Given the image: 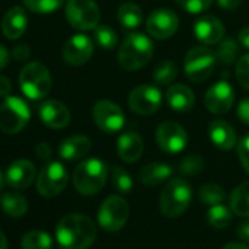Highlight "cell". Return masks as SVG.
I'll list each match as a JSON object with an SVG mask.
<instances>
[{
    "mask_svg": "<svg viewBox=\"0 0 249 249\" xmlns=\"http://www.w3.org/2000/svg\"><path fill=\"white\" fill-rule=\"evenodd\" d=\"M97 237L92 220L82 214H68L56 226V239L63 249H87Z\"/></svg>",
    "mask_w": 249,
    "mask_h": 249,
    "instance_id": "6da1fadb",
    "label": "cell"
},
{
    "mask_svg": "<svg viewBox=\"0 0 249 249\" xmlns=\"http://www.w3.org/2000/svg\"><path fill=\"white\" fill-rule=\"evenodd\" d=\"M154 54L153 41L140 33L129 34L119 47L117 62L124 71H138L148 65Z\"/></svg>",
    "mask_w": 249,
    "mask_h": 249,
    "instance_id": "7a4b0ae2",
    "label": "cell"
},
{
    "mask_svg": "<svg viewBox=\"0 0 249 249\" xmlns=\"http://www.w3.org/2000/svg\"><path fill=\"white\" fill-rule=\"evenodd\" d=\"M107 164L100 159H88L79 163L72 175L75 189L82 195H94L103 189L107 180Z\"/></svg>",
    "mask_w": 249,
    "mask_h": 249,
    "instance_id": "3957f363",
    "label": "cell"
},
{
    "mask_svg": "<svg viewBox=\"0 0 249 249\" xmlns=\"http://www.w3.org/2000/svg\"><path fill=\"white\" fill-rule=\"evenodd\" d=\"M192 199V189L185 179H172L166 183L160 195L161 214L175 218L186 211Z\"/></svg>",
    "mask_w": 249,
    "mask_h": 249,
    "instance_id": "277c9868",
    "label": "cell"
},
{
    "mask_svg": "<svg viewBox=\"0 0 249 249\" xmlns=\"http://www.w3.org/2000/svg\"><path fill=\"white\" fill-rule=\"evenodd\" d=\"M19 85L28 98L41 100L52 89V75L41 62H31L21 71Z\"/></svg>",
    "mask_w": 249,
    "mask_h": 249,
    "instance_id": "5b68a950",
    "label": "cell"
},
{
    "mask_svg": "<svg viewBox=\"0 0 249 249\" xmlns=\"http://www.w3.org/2000/svg\"><path fill=\"white\" fill-rule=\"evenodd\" d=\"M28 104L18 97H6L0 106V129L8 135L21 132L30 122Z\"/></svg>",
    "mask_w": 249,
    "mask_h": 249,
    "instance_id": "8992f818",
    "label": "cell"
},
{
    "mask_svg": "<svg viewBox=\"0 0 249 249\" xmlns=\"http://www.w3.org/2000/svg\"><path fill=\"white\" fill-rule=\"evenodd\" d=\"M217 63V56L213 50L205 46H196L191 49L185 56V75L189 81L199 84L207 81Z\"/></svg>",
    "mask_w": 249,
    "mask_h": 249,
    "instance_id": "52a82bcc",
    "label": "cell"
},
{
    "mask_svg": "<svg viewBox=\"0 0 249 249\" xmlns=\"http://www.w3.org/2000/svg\"><path fill=\"white\" fill-rule=\"evenodd\" d=\"M66 19L78 31H91L100 22V9L94 0H68Z\"/></svg>",
    "mask_w": 249,
    "mask_h": 249,
    "instance_id": "ba28073f",
    "label": "cell"
},
{
    "mask_svg": "<svg viewBox=\"0 0 249 249\" xmlns=\"http://www.w3.org/2000/svg\"><path fill=\"white\" fill-rule=\"evenodd\" d=\"M129 205L122 196L111 195L106 198L98 210V223L107 231H117L128 221Z\"/></svg>",
    "mask_w": 249,
    "mask_h": 249,
    "instance_id": "9c48e42d",
    "label": "cell"
},
{
    "mask_svg": "<svg viewBox=\"0 0 249 249\" xmlns=\"http://www.w3.org/2000/svg\"><path fill=\"white\" fill-rule=\"evenodd\" d=\"M68 179L65 166L59 161H52L41 169L37 178V191L44 198H54L66 188Z\"/></svg>",
    "mask_w": 249,
    "mask_h": 249,
    "instance_id": "30bf717a",
    "label": "cell"
},
{
    "mask_svg": "<svg viewBox=\"0 0 249 249\" xmlns=\"http://www.w3.org/2000/svg\"><path fill=\"white\" fill-rule=\"evenodd\" d=\"M163 103L160 89L154 85H140L128 97V107L140 116H151L159 111Z\"/></svg>",
    "mask_w": 249,
    "mask_h": 249,
    "instance_id": "8fae6325",
    "label": "cell"
},
{
    "mask_svg": "<svg viewBox=\"0 0 249 249\" xmlns=\"http://www.w3.org/2000/svg\"><path fill=\"white\" fill-rule=\"evenodd\" d=\"M92 119L100 131L106 134H116L124 124L123 110L113 101L100 100L92 108Z\"/></svg>",
    "mask_w": 249,
    "mask_h": 249,
    "instance_id": "7c38bea8",
    "label": "cell"
},
{
    "mask_svg": "<svg viewBox=\"0 0 249 249\" xmlns=\"http://www.w3.org/2000/svg\"><path fill=\"white\" fill-rule=\"evenodd\" d=\"M156 141L159 147L167 154H178L188 145V134L178 122H163L156 131Z\"/></svg>",
    "mask_w": 249,
    "mask_h": 249,
    "instance_id": "4fadbf2b",
    "label": "cell"
},
{
    "mask_svg": "<svg viewBox=\"0 0 249 249\" xmlns=\"http://www.w3.org/2000/svg\"><path fill=\"white\" fill-rule=\"evenodd\" d=\"M147 31L156 40H167L179 30V18L172 9H157L147 18Z\"/></svg>",
    "mask_w": 249,
    "mask_h": 249,
    "instance_id": "5bb4252c",
    "label": "cell"
},
{
    "mask_svg": "<svg viewBox=\"0 0 249 249\" xmlns=\"http://www.w3.org/2000/svg\"><path fill=\"white\" fill-rule=\"evenodd\" d=\"M94 53V43L88 36L76 34L72 36L63 46V60L71 66L85 65Z\"/></svg>",
    "mask_w": 249,
    "mask_h": 249,
    "instance_id": "9a60e30c",
    "label": "cell"
},
{
    "mask_svg": "<svg viewBox=\"0 0 249 249\" xmlns=\"http://www.w3.org/2000/svg\"><path fill=\"white\" fill-rule=\"evenodd\" d=\"M234 103V91L226 81H218L208 88L204 104L213 114H224L230 110Z\"/></svg>",
    "mask_w": 249,
    "mask_h": 249,
    "instance_id": "2e32d148",
    "label": "cell"
},
{
    "mask_svg": "<svg viewBox=\"0 0 249 249\" xmlns=\"http://www.w3.org/2000/svg\"><path fill=\"white\" fill-rule=\"evenodd\" d=\"M40 119L52 129H63L71 122V111L59 100H46L38 108Z\"/></svg>",
    "mask_w": 249,
    "mask_h": 249,
    "instance_id": "e0dca14e",
    "label": "cell"
},
{
    "mask_svg": "<svg viewBox=\"0 0 249 249\" xmlns=\"http://www.w3.org/2000/svg\"><path fill=\"white\" fill-rule=\"evenodd\" d=\"M194 34L198 41L210 46V44H217L224 38V25L221 21L215 17L205 15L201 17L194 27Z\"/></svg>",
    "mask_w": 249,
    "mask_h": 249,
    "instance_id": "ac0fdd59",
    "label": "cell"
},
{
    "mask_svg": "<svg viewBox=\"0 0 249 249\" xmlns=\"http://www.w3.org/2000/svg\"><path fill=\"white\" fill-rule=\"evenodd\" d=\"M36 178V167L28 160H17L14 161L5 175L6 183L14 189H25L28 188Z\"/></svg>",
    "mask_w": 249,
    "mask_h": 249,
    "instance_id": "d6986e66",
    "label": "cell"
},
{
    "mask_svg": "<svg viewBox=\"0 0 249 249\" xmlns=\"http://www.w3.org/2000/svg\"><path fill=\"white\" fill-rule=\"evenodd\" d=\"M144 153V141L137 132H124L117 140V154L124 163H135Z\"/></svg>",
    "mask_w": 249,
    "mask_h": 249,
    "instance_id": "ffe728a7",
    "label": "cell"
},
{
    "mask_svg": "<svg viewBox=\"0 0 249 249\" xmlns=\"http://www.w3.org/2000/svg\"><path fill=\"white\" fill-rule=\"evenodd\" d=\"M208 135L211 142L223 151H229L236 145V132L230 123L217 119L208 124Z\"/></svg>",
    "mask_w": 249,
    "mask_h": 249,
    "instance_id": "44dd1931",
    "label": "cell"
},
{
    "mask_svg": "<svg viewBox=\"0 0 249 249\" xmlns=\"http://www.w3.org/2000/svg\"><path fill=\"white\" fill-rule=\"evenodd\" d=\"M27 25H28V17L25 14V9L21 6H15L9 9L2 22L3 34L9 40H17L22 37V34L27 30Z\"/></svg>",
    "mask_w": 249,
    "mask_h": 249,
    "instance_id": "7402d4cb",
    "label": "cell"
},
{
    "mask_svg": "<svg viewBox=\"0 0 249 249\" xmlns=\"http://www.w3.org/2000/svg\"><path fill=\"white\" fill-rule=\"evenodd\" d=\"M166 101L175 111H189L195 106V95L189 87L183 84H175L169 87L166 92Z\"/></svg>",
    "mask_w": 249,
    "mask_h": 249,
    "instance_id": "603a6c76",
    "label": "cell"
},
{
    "mask_svg": "<svg viewBox=\"0 0 249 249\" xmlns=\"http://www.w3.org/2000/svg\"><path fill=\"white\" fill-rule=\"evenodd\" d=\"M91 150V140L84 135H73L66 138L59 147V156L63 160L75 161L84 159Z\"/></svg>",
    "mask_w": 249,
    "mask_h": 249,
    "instance_id": "cb8c5ba5",
    "label": "cell"
},
{
    "mask_svg": "<svg viewBox=\"0 0 249 249\" xmlns=\"http://www.w3.org/2000/svg\"><path fill=\"white\" fill-rule=\"evenodd\" d=\"M173 173V169L166 163H151L141 169L138 178L145 186H157L166 182Z\"/></svg>",
    "mask_w": 249,
    "mask_h": 249,
    "instance_id": "d4e9b609",
    "label": "cell"
},
{
    "mask_svg": "<svg viewBox=\"0 0 249 249\" xmlns=\"http://www.w3.org/2000/svg\"><path fill=\"white\" fill-rule=\"evenodd\" d=\"M230 210L239 217H249V180L236 186L229 198Z\"/></svg>",
    "mask_w": 249,
    "mask_h": 249,
    "instance_id": "484cf974",
    "label": "cell"
},
{
    "mask_svg": "<svg viewBox=\"0 0 249 249\" xmlns=\"http://www.w3.org/2000/svg\"><path fill=\"white\" fill-rule=\"evenodd\" d=\"M0 207L5 211V214L19 218L28 211V201L25 196L17 194V192H8L0 198Z\"/></svg>",
    "mask_w": 249,
    "mask_h": 249,
    "instance_id": "4316f807",
    "label": "cell"
},
{
    "mask_svg": "<svg viewBox=\"0 0 249 249\" xmlns=\"http://www.w3.org/2000/svg\"><path fill=\"white\" fill-rule=\"evenodd\" d=\"M117 21L126 30H135L142 22V11L135 3H123L117 9Z\"/></svg>",
    "mask_w": 249,
    "mask_h": 249,
    "instance_id": "83f0119b",
    "label": "cell"
},
{
    "mask_svg": "<svg viewBox=\"0 0 249 249\" xmlns=\"http://www.w3.org/2000/svg\"><path fill=\"white\" fill-rule=\"evenodd\" d=\"M52 236L43 230H30L24 234L22 249H52Z\"/></svg>",
    "mask_w": 249,
    "mask_h": 249,
    "instance_id": "f1b7e54d",
    "label": "cell"
},
{
    "mask_svg": "<svg viewBox=\"0 0 249 249\" xmlns=\"http://www.w3.org/2000/svg\"><path fill=\"white\" fill-rule=\"evenodd\" d=\"M178 72H179V69L175 62L163 60L156 66V69L153 72V79L159 85H170L178 78Z\"/></svg>",
    "mask_w": 249,
    "mask_h": 249,
    "instance_id": "f546056e",
    "label": "cell"
},
{
    "mask_svg": "<svg viewBox=\"0 0 249 249\" xmlns=\"http://www.w3.org/2000/svg\"><path fill=\"white\" fill-rule=\"evenodd\" d=\"M198 198L205 205H215V204H221L224 201L226 192L217 183H205L199 188Z\"/></svg>",
    "mask_w": 249,
    "mask_h": 249,
    "instance_id": "4dcf8cb0",
    "label": "cell"
},
{
    "mask_svg": "<svg viewBox=\"0 0 249 249\" xmlns=\"http://www.w3.org/2000/svg\"><path fill=\"white\" fill-rule=\"evenodd\" d=\"M207 218H208V223L213 227L224 229L231 221V211L223 204H215V205H211V208L208 210Z\"/></svg>",
    "mask_w": 249,
    "mask_h": 249,
    "instance_id": "1f68e13d",
    "label": "cell"
},
{
    "mask_svg": "<svg viewBox=\"0 0 249 249\" xmlns=\"http://www.w3.org/2000/svg\"><path fill=\"white\" fill-rule=\"evenodd\" d=\"M94 37H95L97 44L103 50H113L117 46V34L108 25L98 24L94 30Z\"/></svg>",
    "mask_w": 249,
    "mask_h": 249,
    "instance_id": "d6a6232c",
    "label": "cell"
},
{
    "mask_svg": "<svg viewBox=\"0 0 249 249\" xmlns=\"http://www.w3.org/2000/svg\"><path fill=\"white\" fill-rule=\"evenodd\" d=\"M237 53H239V47L236 44V41L233 38H224L220 41V46H218V50L215 53L217 56V60L223 65H231L236 57H237Z\"/></svg>",
    "mask_w": 249,
    "mask_h": 249,
    "instance_id": "836d02e7",
    "label": "cell"
},
{
    "mask_svg": "<svg viewBox=\"0 0 249 249\" xmlns=\"http://www.w3.org/2000/svg\"><path fill=\"white\" fill-rule=\"evenodd\" d=\"M111 179H113V186L120 192V194H129L134 188V182L132 178L129 176V173L119 167L114 166L111 170Z\"/></svg>",
    "mask_w": 249,
    "mask_h": 249,
    "instance_id": "e575fe53",
    "label": "cell"
},
{
    "mask_svg": "<svg viewBox=\"0 0 249 249\" xmlns=\"http://www.w3.org/2000/svg\"><path fill=\"white\" fill-rule=\"evenodd\" d=\"M65 2L66 0H24V5L34 14H52Z\"/></svg>",
    "mask_w": 249,
    "mask_h": 249,
    "instance_id": "d590c367",
    "label": "cell"
},
{
    "mask_svg": "<svg viewBox=\"0 0 249 249\" xmlns=\"http://www.w3.org/2000/svg\"><path fill=\"white\" fill-rule=\"evenodd\" d=\"M204 169V159L198 154H189L179 164V173L183 176H196Z\"/></svg>",
    "mask_w": 249,
    "mask_h": 249,
    "instance_id": "8d00e7d4",
    "label": "cell"
},
{
    "mask_svg": "<svg viewBox=\"0 0 249 249\" xmlns=\"http://www.w3.org/2000/svg\"><path fill=\"white\" fill-rule=\"evenodd\" d=\"M175 2L186 12L189 14H201L205 12L211 5H213V0H175Z\"/></svg>",
    "mask_w": 249,
    "mask_h": 249,
    "instance_id": "74e56055",
    "label": "cell"
},
{
    "mask_svg": "<svg viewBox=\"0 0 249 249\" xmlns=\"http://www.w3.org/2000/svg\"><path fill=\"white\" fill-rule=\"evenodd\" d=\"M236 79H237V82L243 87V88H246V89H249V54H245V56H242L239 60H237V63H236Z\"/></svg>",
    "mask_w": 249,
    "mask_h": 249,
    "instance_id": "f35d334b",
    "label": "cell"
},
{
    "mask_svg": "<svg viewBox=\"0 0 249 249\" xmlns=\"http://www.w3.org/2000/svg\"><path fill=\"white\" fill-rule=\"evenodd\" d=\"M237 156H239V160H240L245 172L249 175V135H246L237 144Z\"/></svg>",
    "mask_w": 249,
    "mask_h": 249,
    "instance_id": "ab89813d",
    "label": "cell"
},
{
    "mask_svg": "<svg viewBox=\"0 0 249 249\" xmlns=\"http://www.w3.org/2000/svg\"><path fill=\"white\" fill-rule=\"evenodd\" d=\"M11 56L14 57V60L17 62H25L30 59L31 56V49L27 46V44H18L12 49V53Z\"/></svg>",
    "mask_w": 249,
    "mask_h": 249,
    "instance_id": "60d3db41",
    "label": "cell"
},
{
    "mask_svg": "<svg viewBox=\"0 0 249 249\" xmlns=\"http://www.w3.org/2000/svg\"><path fill=\"white\" fill-rule=\"evenodd\" d=\"M237 116L245 124H249V97L240 101L237 107Z\"/></svg>",
    "mask_w": 249,
    "mask_h": 249,
    "instance_id": "b9f144b4",
    "label": "cell"
},
{
    "mask_svg": "<svg viewBox=\"0 0 249 249\" xmlns=\"http://www.w3.org/2000/svg\"><path fill=\"white\" fill-rule=\"evenodd\" d=\"M36 156L40 159V160H49L52 157V148L47 142H40L37 147H36Z\"/></svg>",
    "mask_w": 249,
    "mask_h": 249,
    "instance_id": "7bdbcfd3",
    "label": "cell"
},
{
    "mask_svg": "<svg viewBox=\"0 0 249 249\" xmlns=\"http://www.w3.org/2000/svg\"><path fill=\"white\" fill-rule=\"evenodd\" d=\"M217 3L224 11H234L242 5V0H217Z\"/></svg>",
    "mask_w": 249,
    "mask_h": 249,
    "instance_id": "ee69618b",
    "label": "cell"
},
{
    "mask_svg": "<svg viewBox=\"0 0 249 249\" xmlns=\"http://www.w3.org/2000/svg\"><path fill=\"white\" fill-rule=\"evenodd\" d=\"M12 91V84L6 76H0V97H9Z\"/></svg>",
    "mask_w": 249,
    "mask_h": 249,
    "instance_id": "f6af8a7d",
    "label": "cell"
},
{
    "mask_svg": "<svg viewBox=\"0 0 249 249\" xmlns=\"http://www.w3.org/2000/svg\"><path fill=\"white\" fill-rule=\"evenodd\" d=\"M237 236H239L240 240L249 243V220L243 221V223L237 227Z\"/></svg>",
    "mask_w": 249,
    "mask_h": 249,
    "instance_id": "bcb514c9",
    "label": "cell"
},
{
    "mask_svg": "<svg viewBox=\"0 0 249 249\" xmlns=\"http://www.w3.org/2000/svg\"><path fill=\"white\" fill-rule=\"evenodd\" d=\"M239 43L245 47V49H249V27H245L239 31Z\"/></svg>",
    "mask_w": 249,
    "mask_h": 249,
    "instance_id": "7dc6e473",
    "label": "cell"
},
{
    "mask_svg": "<svg viewBox=\"0 0 249 249\" xmlns=\"http://www.w3.org/2000/svg\"><path fill=\"white\" fill-rule=\"evenodd\" d=\"M9 57H11V53L6 50V47H5V46L0 44V71H2V69L8 65Z\"/></svg>",
    "mask_w": 249,
    "mask_h": 249,
    "instance_id": "c3c4849f",
    "label": "cell"
},
{
    "mask_svg": "<svg viewBox=\"0 0 249 249\" xmlns=\"http://www.w3.org/2000/svg\"><path fill=\"white\" fill-rule=\"evenodd\" d=\"M221 249H249L246 245H243V243H236V242H231V243H227V245H224Z\"/></svg>",
    "mask_w": 249,
    "mask_h": 249,
    "instance_id": "681fc988",
    "label": "cell"
},
{
    "mask_svg": "<svg viewBox=\"0 0 249 249\" xmlns=\"http://www.w3.org/2000/svg\"><path fill=\"white\" fill-rule=\"evenodd\" d=\"M0 249H8V239L2 230H0Z\"/></svg>",
    "mask_w": 249,
    "mask_h": 249,
    "instance_id": "f907efd6",
    "label": "cell"
},
{
    "mask_svg": "<svg viewBox=\"0 0 249 249\" xmlns=\"http://www.w3.org/2000/svg\"><path fill=\"white\" fill-rule=\"evenodd\" d=\"M5 176H3V173H2V170H0V192H2V189H3V185H5Z\"/></svg>",
    "mask_w": 249,
    "mask_h": 249,
    "instance_id": "816d5d0a",
    "label": "cell"
}]
</instances>
